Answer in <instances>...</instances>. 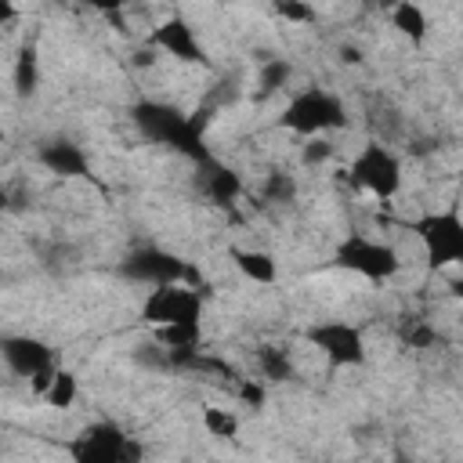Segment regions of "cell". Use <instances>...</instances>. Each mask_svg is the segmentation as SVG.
I'll use <instances>...</instances> for the list:
<instances>
[{
  "label": "cell",
  "mask_w": 463,
  "mask_h": 463,
  "mask_svg": "<svg viewBox=\"0 0 463 463\" xmlns=\"http://www.w3.org/2000/svg\"><path fill=\"white\" fill-rule=\"evenodd\" d=\"M213 112H217L213 101H203L195 112H181L177 105L152 101V98L130 105V119H134V127H137L148 141L166 145V148L181 152V156L192 159V163L213 159L210 148H206V127H210Z\"/></svg>",
  "instance_id": "obj_1"
},
{
  "label": "cell",
  "mask_w": 463,
  "mask_h": 463,
  "mask_svg": "<svg viewBox=\"0 0 463 463\" xmlns=\"http://www.w3.org/2000/svg\"><path fill=\"white\" fill-rule=\"evenodd\" d=\"M123 279H130V282H141V286H166V282H188V286H195L203 297L210 293V286H206V279L199 275V268L195 264H188L184 257H177V253H166V250H159V246H141V250H130L123 260H119V268H116Z\"/></svg>",
  "instance_id": "obj_2"
},
{
  "label": "cell",
  "mask_w": 463,
  "mask_h": 463,
  "mask_svg": "<svg viewBox=\"0 0 463 463\" xmlns=\"http://www.w3.org/2000/svg\"><path fill=\"white\" fill-rule=\"evenodd\" d=\"M279 127L282 130H293L300 137H315V134H326V130H340L347 127V112H344V101L322 87H304L289 98V105L282 109L279 116Z\"/></svg>",
  "instance_id": "obj_3"
},
{
  "label": "cell",
  "mask_w": 463,
  "mask_h": 463,
  "mask_svg": "<svg viewBox=\"0 0 463 463\" xmlns=\"http://www.w3.org/2000/svg\"><path fill=\"white\" fill-rule=\"evenodd\" d=\"M409 232H416V239L423 242L427 268L441 271V268L463 264V213L456 206L430 210V213L409 221Z\"/></svg>",
  "instance_id": "obj_4"
},
{
  "label": "cell",
  "mask_w": 463,
  "mask_h": 463,
  "mask_svg": "<svg viewBox=\"0 0 463 463\" xmlns=\"http://www.w3.org/2000/svg\"><path fill=\"white\" fill-rule=\"evenodd\" d=\"M333 268H344V271H354L362 279H373V282H383L391 275L402 271V260H398V250L391 242H380V239H369L362 232L340 239V246L333 250Z\"/></svg>",
  "instance_id": "obj_5"
},
{
  "label": "cell",
  "mask_w": 463,
  "mask_h": 463,
  "mask_svg": "<svg viewBox=\"0 0 463 463\" xmlns=\"http://www.w3.org/2000/svg\"><path fill=\"white\" fill-rule=\"evenodd\" d=\"M69 456L76 463H137L145 452L130 434H123V427L101 420V423L83 427L69 441Z\"/></svg>",
  "instance_id": "obj_6"
},
{
  "label": "cell",
  "mask_w": 463,
  "mask_h": 463,
  "mask_svg": "<svg viewBox=\"0 0 463 463\" xmlns=\"http://www.w3.org/2000/svg\"><path fill=\"white\" fill-rule=\"evenodd\" d=\"M347 181H351L354 188L376 195V199H394V195L402 192V163H398V156H394L387 145L369 141V145H362V152L351 159Z\"/></svg>",
  "instance_id": "obj_7"
},
{
  "label": "cell",
  "mask_w": 463,
  "mask_h": 463,
  "mask_svg": "<svg viewBox=\"0 0 463 463\" xmlns=\"http://www.w3.org/2000/svg\"><path fill=\"white\" fill-rule=\"evenodd\" d=\"M203 293L188 282H166L152 286V293L141 304V322L148 326H177V322H203Z\"/></svg>",
  "instance_id": "obj_8"
},
{
  "label": "cell",
  "mask_w": 463,
  "mask_h": 463,
  "mask_svg": "<svg viewBox=\"0 0 463 463\" xmlns=\"http://www.w3.org/2000/svg\"><path fill=\"white\" fill-rule=\"evenodd\" d=\"M304 340L311 347H318L333 369L365 362V340H362L358 326H351V322H315L304 329Z\"/></svg>",
  "instance_id": "obj_9"
},
{
  "label": "cell",
  "mask_w": 463,
  "mask_h": 463,
  "mask_svg": "<svg viewBox=\"0 0 463 463\" xmlns=\"http://www.w3.org/2000/svg\"><path fill=\"white\" fill-rule=\"evenodd\" d=\"M148 43H152L156 51H163V54L177 58V61H188V65H206V61H210V58H206V47H203V43H199V36H195V29H192L181 14H174V18L159 22Z\"/></svg>",
  "instance_id": "obj_10"
},
{
  "label": "cell",
  "mask_w": 463,
  "mask_h": 463,
  "mask_svg": "<svg viewBox=\"0 0 463 463\" xmlns=\"http://www.w3.org/2000/svg\"><path fill=\"white\" fill-rule=\"evenodd\" d=\"M199 166V192L213 203V206H235L242 199V174L224 166L221 159H206V163H195Z\"/></svg>",
  "instance_id": "obj_11"
},
{
  "label": "cell",
  "mask_w": 463,
  "mask_h": 463,
  "mask_svg": "<svg viewBox=\"0 0 463 463\" xmlns=\"http://www.w3.org/2000/svg\"><path fill=\"white\" fill-rule=\"evenodd\" d=\"M0 351H4V362H7L18 376H36V373L58 365V362H54V351H51L43 340H36V336H4Z\"/></svg>",
  "instance_id": "obj_12"
},
{
  "label": "cell",
  "mask_w": 463,
  "mask_h": 463,
  "mask_svg": "<svg viewBox=\"0 0 463 463\" xmlns=\"http://www.w3.org/2000/svg\"><path fill=\"white\" fill-rule=\"evenodd\" d=\"M36 159H40V166H47V170L58 174V177H87V174H90L87 152H83L80 145L65 141V137L43 141V145L36 148Z\"/></svg>",
  "instance_id": "obj_13"
},
{
  "label": "cell",
  "mask_w": 463,
  "mask_h": 463,
  "mask_svg": "<svg viewBox=\"0 0 463 463\" xmlns=\"http://www.w3.org/2000/svg\"><path fill=\"white\" fill-rule=\"evenodd\" d=\"M228 257L235 260V268L250 279V282H260V286H271L279 279V268H275V257L268 250H246V246H232Z\"/></svg>",
  "instance_id": "obj_14"
},
{
  "label": "cell",
  "mask_w": 463,
  "mask_h": 463,
  "mask_svg": "<svg viewBox=\"0 0 463 463\" xmlns=\"http://www.w3.org/2000/svg\"><path fill=\"white\" fill-rule=\"evenodd\" d=\"M257 369H260V380H268V383H282V380L297 376V365H293V358L282 344L257 347Z\"/></svg>",
  "instance_id": "obj_15"
},
{
  "label": "cell",
  "mask_w": 463,
  "mask_h": 463,
  "mask_svg": "<svg viewBox=\"0 0 463 463\" xmlns=\"http://www.w3.org/2000/svg\"><path fill=\"white\" fill-rule=\"evenodd\" d=\"M391 22H394V29L405 40H412V43H423L427 40V14H423V7L416 0H398L391 7Z\"/></svg>",
  "instance_id": "obj_16"
},
{
  "label": "cell",
  "mask_w": 463,
  "mask_h": 463,
  "mask_svg": "<svg viewBox=\"0 0 463 463\" xmlns=\"http://www.w3.org/2000/svg\"><path fill=\"white\" fill-rule=\"evenodd\" d=\"M293 76V61L289 58H264L260 72H257V101H268L271 94H279Z\"/></svg>",
  "instance_id": "obj_17"
},
{
  "label": "cell",
  "mask_w": 463,
  "mask_h": 463,
  "mask_svg": "<svg viewBox=\"0 0 463 463\" xmlns=\"http://www.w3.org/2000/svg\"><path fill=\"white\" fill-rule=\"evenodd\" d=\"M398 340H402L405 347H412V351H427V347L445 344V336H441V333H438L430 322H423V318H416V315H409V318L402 322Z\"/></svg>",
  "instance_id": "obj_18"
},
{
  "label": "cell",
  "mask_w": 463,
  "mask_h": 463,
  "mask_svg": "<svg viewBox=\"0 0 463 463\" xmlns=\"http://www.w3.org/2000/svg\"><path fill=\"white\" fill-rule=\"evenodd\" d=\"M36 83H40L36 47H33V43H25V47L18 51V61H14V90H18L22 98H29V94L36 90Z\"/></svg>",
  "instance_id": "obj_19"
},
{
  "label": "cell",
  "mask_w": 463,
  "mask_h": 463,
  "mask_svg": "<svg viewBox=\"0 0 463 463\" xmlns=\"http://www.w3.org/2000/svg\"><path fill=\"white\" fill-rule=\"evenodd\" d=\"M156 340L163 347H195L203 340V322H177V326H159Z\"/></svg>",
  "instance_id": "obj_20"
},
{
  "label": "cell",
  "mask_w": 463,
  "mask_h": 463,
  "mask_svg": "<svg viewBox=\"0 0 463 463\" xmlns=\"http://www.w3.org/2000/svg\"><path fill=\"white\" fill-rule=\"evenodd\" d=\"M76 394H80L76 373H69V369H61V365H58V373H54V380H51L47 394H43V398H47V405H54V409H72Z\"/></svg>",
  "instance_id": "obj_21"
},
{
  "label": "cell",
  "mask_w": 463,
  "mask_h": 463,
  "mask_svg": "<svg viewBox=\"0 0 463 463\" xmlns=\"http://www.w3.org/2000/svg\"><path fill=\"white\" fill-rule=\"evenodd\" d=\"M203 427H206V434H213V438H235V434H239V416H235L232 409L206 405V409H203Z\"/></svg>",
  "instance_id": "obj_22"
},
{
  "label": "cell",
  "mask_w": 463,
  "mask_h": 463,
  "mask_svg": "<svg viewBox=\"0 0 463 463\" xmlns=\"http://www.w3.org/2000/svg\"><path fill=\"white\" fill-rule=\"evenodd\" d=\"M260 195H264L268 203H293V199H297V181H293L289 174L275 170V174H268V177H264Z\"/></svg>",
  "instance_id": "obj_23"
},
{
  "label": "cell",
  "mask_w": 463,
  "mask_h": 463,
  "mask_svg": "<svg viewBox=\"0 0 463 463\" xmlns=\"http://www.w3.org/2000/svg\"><path fill=\"white\" fill-rule=\"evenodd\" d=\"M271 11L286 22H297V25H307L315 22V7L307 0H271Z\"/></svg>",
  "instance_id": "obj_24"
},
{
  "label": "cell",
  "mask_w": 463,
  "mask_h": 463,
  "mask_svg": "<svg viewBox=\"0 0 463 463\" xmlns=\"http://www.w3.org/2000/svg\"><path fill=\"white\" fill-rule=\"evenodd\" d=\"M329 156H333V141H326L322 134L307 137V141H304V148H300V159H304V166H322Z\"/></svg>",
  "instance_id": "obj_25"
},
{
  "label": "cell",
  "mask_w": 463,
  "mask_h": 463,
  "mask_svg": "<svg viewBox=\"0 0 463 463\" xmlns=\"http://www.w3.org/2000/svg\"><path fill=\"white\" fill-rule=\"evenodd\" d=\"M235 387H239V398H242L250 409H260V405H264V398H268V391H264L260 376H257V380H253V376H239V380H235Z\"/></svg>",
  "instance_id": "obj_26"
},
{
  "label": "cell",
  "mask_w": 463,
  "mask_h": 463,
  "mask_svg": "<svg viewBox=\"0 0 463 463\" xmlns=\"http://www.w3.org/2000/svg\"><path fill=\"white\" fill-rule=\"evenodd\" d=\"M340 61H344V65H362L365 58H362V51H358L354 43H340Z\"/></svg>",
  "instance_id": "obj_27"
},
{
  "label": "cell",
  "mask_w": 463,
  "mask_h": 463,
  "mask_svg": "<svg viewBox=\"0 0 463 463\" xmlns=\"http://www.w3.org/2000/svg\"><path fill=\"white\" fill-rule=\"evenodd\" d=\"M83 4H87V7H94V11H101V14H116L127 0H83Z\"/></svg>",
  "instance_id": "obj_28"
},
{
  "label": "cell",
  "mask_w": 463,
  "mask_h": 463,
  "mask_svg": "<svg viewBox=\"0 0 463 463\" xmlns=\"http://www.w3.org/2000/svg\"><path fill=\"white\" fill-rule=\"evenodd\" d=\"M449 293H452V297H456V300L463 304V275H456V279H449Z\"/></svg>",
  "instance_id": "obj_29"
},
{
  "label": "cell",
  "mask_w": 463,
  "mask_h": 463,
  "mask_svg": "<svg viewBox=\"0 0 463 463\" xmlns=\"http://www.w3.org/2000/svg\"><path fill=\"white\" fill-rule=\"evenodd\" d=\"M152 61H156L152 51H137V54H134V65H152Z\"/></svg>",
  "instance_id": "obj_30"
},
{
  "label": "cell",
  "mask_w": 463,
  "mask_h": 463,
  "mask_svg": "<svg viewBox=\"0 0 463 463\" xmlns=\"http://www.w3.org/2000/svg\"><path fill=\"white\" fill-rule=\"evenodd\" d=\"M376 4H380V7H394L398 0H376Z\"/></svg>",
  "instance_id": "obj_31"
}]
</instances>
